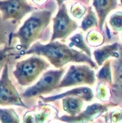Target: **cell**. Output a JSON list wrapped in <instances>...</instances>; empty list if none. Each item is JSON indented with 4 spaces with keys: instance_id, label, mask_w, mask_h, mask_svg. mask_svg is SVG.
I'll list each match as a JSON object with an SVG mask.
<instances>
[{
    "instance_id": "1",
    "label": "cell",
    "mask_w": 122,
    "mask_h": 123,
    "mask_svg": "<svg viewBox=\"0 0 122 123\" xmlns=\"http://www.w3.org/2000/svg\"><path fill=\"white\" fill-rule=\"evenodd\" d=\"M22 54H35L43 56L56 68H62L68 63H86L93 68H98V65L88 55L55 40L45 45L39 42L34 43Z\"/></svg>"
},
{
    "instance_id": "2",
    "label": "cell",
    "mask_w": 122,
    "mask_h": 123,
    "mask_svg": "<svg viewBox=\"0 0 122 123\" xmlns=\"http://www.w3.org/2000/svg\"><path fill=\"white\" fill-rule=\"evenodd\" d=\"M52 12V10L50 9H42L32 12L18 31L14 33V36L19 40V46L23 53L41 37L42 32L50 22Z\"/></svg>"
},
{
    "instance_id": "3",
    "label": "cell",
    "mask_w": 122,
    "mask_h": 123,
    "mask_svg": "<svg viewBox=\"0 0 122 123\" xmlns=\"http://www.w3.org/2000/svg\"><path fill=\"white\" fill-rule=\"evenodd\" d=\"M50 64L43 58L32 56L17 63L13 74L18 84L22 86L32 84L45 71Z\"/></svg>"
},
{
    "instance_id": "4",
    "label": "cell",
    "mask_w": 122,
    "mask_h": 123,
    "mask_svg": "<svg viewBox=\"0 0 122 123\" xmlns=\"http://www.w3.org/2000/svg\"><path fill=\"white\" fill-rule=\"evenodd\" d=\"M96 81L94 70L89 65H71L62 78L58 89L84 85L93 86Z\"/></svg>"
},
{
    "instance_id": "5",
    "label": "cell",
    "mask_w": 122,
    "mask_h": 123,
    "mask_svg": "<svg viewBox=\"0 0 122 123\" xmlns=\"http://www.w3.org/2000/svg\"><path fill=\"white\" fill-rule=\"evenodd\" d=\"M64 73L65 69L63 68L46 71L35 84L25 91L22 97L29 99L50 94L58 89Z\"/></svg>"
},
{
    "instance_id": "6",
    "label": "cell",
    "mask_w": 122,
    "mask_h": 123,
    "mask_svg": "<svg viewBox=\"0 0 122 123\" xmlns=\"http://www.w3.org/2000/svg\"><path fill=\"white\" fill-rule=\"evenodd\" d=\"M117 103L109 102L104 104L93 103L88 107L85 110H83L81 112L76 116H70L68 115L61 116L58 120L61 122L66 123H90L94 122V120L106 112L110 107L117 106Z\"/></svg>"
},
{
    "instance_id": "7",
    "label": "cell",
    "mask_w": 122,
    "mask_h": 123,
    "mask_svg": "<svg viewBox=\"0 0 122 123\" xmlns=\"http://www.w3.org/2000/svg\"><path fill=\"white\" fill-rule=\"evenodd\" d=\"M35 9L27 0L0 1V13L4 21L20 22L25 15Z\"/></svg>"
},
{
    "instance_id": "8",
    "label": "cell",
    "mask_w": 122,
    "mask_h": 123,
    "mask_svg": "<svg viewBox=\"0 0 122 123\" xmlns=\"http://www.w3.org/2000/svg\"><path fill=\"white\" fill-rule=\"evenodd\" d=\"M53 32L50 41L57 39H65L78 28V24L68 15L66 5L63 4L52 19Z\"/></svg>"
},
{
    "instance_id": "9",
    "label": "cell",
    "mask_w": 122,
    "mask_h": 123,
    "mask_svg": "<svg viewBox=\"0 0 122 123\" xmlns=\"http://www.w3.org/2000/svg\"><path fill=\"white\" fill-rule=\"evenodd\" d=\"M0 105H18L24 107L16 88L9 77L8 64L6 63L0 79Z\"/></svg>"
},
{
    "instance_id": "10",
    "label": "cell",
    "mask_w": 122,
    "mask_h": 123,
    "mask_svg": "<svg viewBox=\"0 0 122 123\" xmlns=\"http://www.w3.org/2000/svg\"><path fill=\"white\" fill-rule=\"evenodd\" d=\"M113 83L111 94L118 100L122 101V45L119 46V57L111 61Z\"/></svg>"
},
{
    "instance_id": "11",
    "label": "cell",
    "mask_w": 122,
    "mask_h": 123,
    "mask_svg": "<svg viewBox=\"0 0 122 123\" xmlns=\"http://www.w3.org/2000/svg\"><path fill=\"white\" fill-rule=\"evenodd\" d=\"M76 97L82 99L84 102H91L94 99V94L92 91V89L88 86H77L76 88H73L72 89H70L65 92H63L62 94L48 97H42V99L45 102H54L58 99H61L65 97Z\"/></svg>"
},
{
    "instance_id": "12",
    "label": "cell",
    "mask_w": 122,
    "mask_h": 123,
    "mask_svg": "<svg viewBox=\"0 0 122 123\" xmlns=\"http://www.w3.org/2000/svg\"><path fill=\"white\" fill-rule=\"evenodd\" d=\"M93 5L99 17V27L103 29L107 15L118 6V0H93Z\"/></svg>"
},
{
    "instance_id": "13",
    "label": "cell",
    "mask_w": 122,
    "mask_h": 123,
    "mask_svg": "<svg viewBox=\"0 0 122 123\" xmlns=\"http://www.w3.org/2000/svg\"><path fill=\"white\" fill-rule=\"evenodd\" d=\"M119 46L120 45L118 43H114L111 45H107L95 50L93 52V55L97 65L99 66H101L104 62L110 58H119Z\"/></svg>"
},
{
    "instance_id": "14",
    "label": "cell",
    "mask_w": 122,
    "mask_h": 123,
    "mask_svg": "<svg viewBox=\"0 0 122 123\" xmlns=\"http://www.w3.org/2000/svg\"><path fill=\"white\" fill-rule=\"evenodd\" d=\"M84 101L76 97H65L62 99V107L70 116H76L83 110Z\"/></svg>"
},
{
    "instance_id": "15",
    "label": "cell",
    "mask_w": 122,
    "mask_h": 123,
    "mask_svg": "<svg viewBox=\"0 0 122 123\" xmlns=\"http://www.w3.org/2000/svg\"><path fill=\"white\" fill-rule=\"evenodd\" d=\"M103 66L96 75V78L100 82L105 83L111 86L113 83V76L111 70V61L107 60L102 65Z\"/></svg>"
},
{
    "instance_id": "16",
    "label": "cell",
    "mask_w": 122,
    "mask_h": 123,
    "mask_svg": "<svg viewBox=\"0 0 122 123\" xmlns=\"http://www.w3.org/2000/svg\"><path fill=\"white\" fill-rule=\"evenodd\" d=\"M69 46L70 48L72 47H76L83 52L86 53V55H88L89 57L91 58V52L88 46L86 45L85 40H83V37L81 34L77 33L75 35H73L70 39V45Z\"/></svg>"
},
{
    "instance_id": "17",
    "label": "cell",
    "mask_w": 122,
    "mask_h": 123,
    "mask_svg": "<svg viewBox=\"0 0 122 123\" xmlns=\"http://www.w3.org/2000/svg\"><path fill=\"white\" fill-rule=\"evenodd\" d=\"M97 26H99V22L96 14L92 9V6H89L88 9V13L81 22V28L83 31H86L91 27Z\"/></svg>"
},
{
    "instance_id": "18",
    "label": "cell",
    "mask_w": 122,
    "mask_h": 123,
    "mask_svg": "<svg viewBox=\"0 0 122 123\" xmlns=\"http://www.w3.org/2000/svg\"><path fill=\"white\" fill-rule=\"evenodd\" d=\"M0 122L1 123H20L19 119L13 109H0Z\"/></svg>"
},
{
    "instance_id": "19",
    "label": "cell",
    "mask_w": 122,
    "mask_h": 123,
    "mask_svg": "<svg viewBox=\"0 0 122 123\" xmlns=\"http://www.w3.org/2000/svg\"><path fill=\"white\" fill-rule=\"evenodd\" d=\"M96 96L98 99L103 102H106L111 97V91H109L107 84L103 82H99L96 87Z\"/></svg>"
},
{
    "instance_id": "20",
    "label": "cell",
    "mask_w": 122,
    "mask_h": 123,
    "mask_svg": "<svg viewBox=\"0 0 122 123\" xmlns=\"http://www.w3.org/2000/svg\"><path fill=\"white\" fill-rule=\"evenodd\" d=\"M106 112V123H122V107H117Z\"/></svg>"
},
{
    "instance_id": "21",
    "label": "cell",
    "mask_w": 122,
    "mask_h": 123,
    "mask_svg": "<svg viewBox=\"0 0 122 123\" xmlns=\"http://www.w3.org/2000/svg\"><path fill=\"white\" fill-rule=\"evenodd\" d=\"M109 23L115 32L122 31V12H117L113 14L110 17Z\"/></svg>"
},
{
    "instance_id": "22",
    "label": "cell",
    "mask_w": 122,
    "mask_h": 123,
    "mask_svg": "<svg viewBox=\"0 0 122 123\" xmlns=\"http://www.w3.org/2000/svg\"><path fill=\"white\" fill-rule=\"evenodd\" d=\"M87 41L93 46H99L104 42V37L97 31H91L87 35Z\"/></svg>"
},
{
    "instance_id": "23",
    "label": "cell",
    "mask_w": 122,
    "mask_h": 123,
    "mask_svg": "<svg viewBox=\"0 0 122 123\" xmlns=\"http://www.w3.org/2000/svg\"><path fill=\"white\" fill-rule=\"evenodd\" d=\"M4 22L2 19L1 14L0 13V48L8 44V35L7 29L4 25Z\"/></svg>"
},
{
    "instance_id": "24",
    "label": "cell",
    "mask_w": 122,
    "mask_h": 123,
    "mask_svg": "<svg viewBox=\"0 0 122 123\" xmlns=\"http://www.w3.org/2000/svg\"><path fill=\"white\" fill-rule=\"evenodd\" d=\"M50 111L47 109H42L40 112H39L37 114L32 113L33 119L35 123H44L48 120V117H50Z\"/></svg>"
},
{
    "instance_id": "25",
    "label": "cell",
    "mask_w": 122,
    "mask_h": 123,
    "mask_svg": "<svg viewBox=\"0 0 122 123\" xmlns=\"http://www.w3.org/2000/svg\"><path fill=\"white\" fill-rule=\"evenodd\" d=\"M11 49L12 48L8 44L0 48V72L6 63V61L8 57V52L11 50Z\"/></svg>"
},
{
    "instance_id": "26",
    "label": "cell",
    "mask_w": 122,
    "mask_h": 123,
    "mask_svg": "<svg viewBox=\"0 0 122 123\" xmlns=\"http://www.w3.org/2000/svg\"><path fill=\"white\" fill-rule=\"evenodd\" d=\"M86 7L80 4H76L72 6L71 9H70V12L72 13V14L77 18H81L83 17V15L85 14L86 12Z\"/></svg>"
},
{
    "instance_id": "27",
    "label": "cell",
    "mask_w": 122,
    "mask_h": 123,
    "mask_svg": "<svg viewBox=\"0 0 122 123\" xmlns=\"http://www.w3.org/2000/svg\"><path fill=\"white\" fill-rule=\"evenodd\" d=\"M23 123H35L33 116H32V112H27L24 117Z\"/></svg>"
},
{
    "instance_id": "28",
    "label": "cell",
    "mask_w": 122,
    "mask_h": 123,
    "mask_svg": "<svg viewBox=\"0 0 122 123\" xmlns=\"http://www.w3.org/2000/svg\"><path fill=\"white\" fill-rule=\"evenodd\" d=\"M64 1H65V0H56V1H57L58 4L59 6H61V5L63 4Z\"/></svg>"
},
{
    "instance_id": "29",
    "label": "cell",
    "mask_w": 122,
    "mask_h": 123,
    "mask_svg": "<svg viewBox=\"0 0 122 123\" xmlns=\"http://www.w3.org/2000/svg\"><path fill=\"white\" fill-rule=\"evenodd\" d=\"M33 1H34L35 3H37V4H41V3L45 1L46 0H33Z\"/></svg>"
},
{
    "instance_id": "30",
    "label": "cell",
    "mask_w": 122,
    "mask_h": 123,
    "mask_svg": "<svg viewBox=\"0 0 122 123\" xmlns=\"http://www.w3.org/2000/svg\"><path fill=\"white\" fill-rule=\"evenodd\" d=\"M86 1H88H88H89V0H86Z\"/></svg>"
},
{
    "instance_id": "31",
    "label": "cell",
    "mask_w": 122,
    "mask_h": 123,
    "mask_svg": "<svg viewBox=\"0 0 122 123\" xmlns=\"http://www.w3.org/2000/svg\"><path fill=\"white\" fill-rule=\"evenodd\" d=\"M95 123V122H93V123Z\"/></svg>"
},
{
    "instance_id": "32",
    "label": "cell",
    "mask_w": 122,
    "mask_h": 123,
    "mask_svg": "<svg viewBox=\"0 0 122 123\" xmlns=\"http://www.w3.org/2000/svg\"><path fill=\"white\" fill-rule=\"evenodd\" d=\"M121 3H122V0H121Z\"/></svg>"
},
{
    "instance_id": "33",
    "label": "cell",
    "mask_w": 122,
    "mask_h": 123,
    "mask_svg": "<svg viewBox=\"0 0 122 123\" xmlns=\"http://www.w3.org/2000/svg\"></svg>"
},
{
    "instance_id": "34",
    "label": "cell",
    "mask_w": 122,
    "mask_h": 123,
    "mask_svg": "<svg viewBox=\"0 0 122 123\" xmlns=\"http://www.w3.org/2000/svg\"></svg>"
}]
</instances>
